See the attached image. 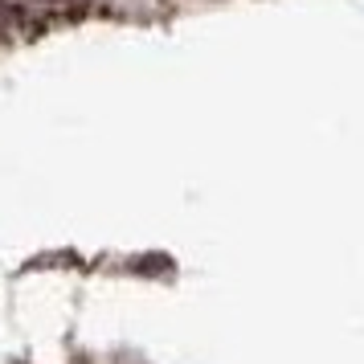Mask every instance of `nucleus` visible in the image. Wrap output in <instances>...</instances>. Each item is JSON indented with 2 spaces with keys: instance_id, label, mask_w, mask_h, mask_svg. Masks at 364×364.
Wrapping results in <instances>:
<instances>
[{
  "instance_id": "f257e3e1",
  "label": "nucleus",
  "mask_w": 364,
  "mask_h": 364,
  "mask_svg": "<svg viewBox=\"0 0 364 364\" xmlns=\"http://www.w3.org/2000/svg\"><path fill=\"white\" fill-rule=\"evenodd\" d=\"M17 21H21V13L9 4V0H0V37L13 33V25H17Z\"/></svg>"
},
{
  "instance_id": "f03ea898",
  "label": "nucleus",
  "mask_w": 364,
  "mask_h": 364,
  "mask_svg": "<svg viewBox=\"0 0 364 364\" xmlns=\"http://www.w3.org/2000/svg\"><path fill=\"white\" fill-rule=\"evenodd\" d=\"M41 4H66V0H41Z\"/></svg>"
}]
</instances>
